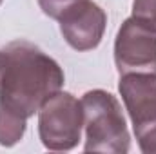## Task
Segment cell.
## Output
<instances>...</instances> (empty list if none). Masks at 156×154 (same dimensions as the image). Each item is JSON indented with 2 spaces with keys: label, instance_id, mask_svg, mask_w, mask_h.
<instances>
[{
  "label": "cell",
  "instance_id": "1",
  "mask_svg": "<svg viewBox=\"0 0 156 154\" xmlns=\"http://www.w3.org/2000/svg\"><path fill=\"white\" fill-rule=\"evenodd\" d=\"M64 71L55 58L27 40L0 47V103L29 118L64 87Z\"/></svg>",
  "mask_w": 156,
  "mask_h": 154
},
{
  "label": "cell",
  "instance_id": "2",
  "mask_svg": "<svg viewBox=\"0 0 156 154\" xmlns=\"http://www.w3.org/2000/svg\"><path fill=\"white\" fill-rule=\"evenodd\" d=\"M85 152L125 154L131 149V136L116 96L104 89L87 91L82 96Z\"/></svg>",
  "mask_w": 156,
  "mask_h": 154
},
{
  "label": "cell",
  "instance_id": "3",
  "mask_svg": "<svg viewBox=\"0 0 156 154\" xmlns=\"http://www.w3.org/2000/svg\"><path fill=\"white\" fill-rule=\"evenodd\" d=\"M83 107L71 93L58 91L38 109V136L49 151H71L82 140Z\"/></svg>",
  "mask_w": 156,
  "mask_h": 154
},
{
  "label": "cell",
  "instance_id": "4",
  "mask_svg": "<svg viewBox=\"0 0 156 154\" xmlns=\"http://www.w3.org/2000/svg\"><path fill=\"white\" fill-rule=\"evenodd\" d=\"M115 65L120 75L154 73L156 75V31L142 20L127 18L116 33Z\"/></svg>",
  "mask_w": 156,
  "mask_h": 154
},
{
  "label": "cell",
  "instance_id": "5",
  "mask_svg": "<svg viewBox=\"0 0 156 154\" xmlns=\"http://www.w3.org/2000/svg\"><path fill=\"white\" fill-rule=\"evenodd\" d=\"M118 91L125 111L133 121L136 138L156 129V75L127 73L120 75Z\"/></svg>",
  "mask_w": 156,
  "mask_h": 154
},
{
  "label": "cell",
  "instance_id": "6",
  "mask_svg": "<svg viewBox=\"0 0 156 154\" xmlns=\"http://www.w3.org/2000/svg\"><path fill=\"white\" fill-rule=\"evenodd\" d=\"M60 33L75 51H91L100 45L107 26L105 11L93 0H82L60 18Z\"/></svg>",
  "mask_w": 156,
  "mask_h": 154
},
{
  "label": "cell",
  "instance_id": "7",
  "mask_svg": "<svg viewBox=\"0 0 156 154\" xmlns=\"http://www.w3.org/2000/svg\"><path fill=\"white\" fill-rule=\"evenodd\" d=\"M27 118L7 109L0 103V145L2 147H13L16 145L26 132Z\"/></svg>",
  "mask_w": 156,
  "mask_h": 154
},
{
  "label": "cell",
  "instance_id": "8",
  "mask_svg": "<svg viewBox=\"0 0 156 154\" xmlns=\"http://www.w3.org/2000/svg\"><path fill=\"white\" fill-rule=\"evenodd\" d=\"M133 16L156 31V0H133Z\"/></svg>",
  "mask_w": 156,
  "mask_h": 154
},
{
  "label": "cell",
  "instance_id": "9",
  "mask_svg": "<svg viewBox=\"0 0 156 154\" xmlns=\"http://www.w3.org/2000/svg\"><path fill=\"white\" fill-rule=\"evenodd\" d=\"M78 2H82V0H38V5L44 11V15H47L49 18L58 20L67 9H71Z\"/></svg>",
  "mask_w": 156,
  "mask_h": 154
},
{
  "label": "cell",
  "instance_id": "10",
  "mask_svg": "<svg viewBox=\"0 0 156 154\" xmlns=\"http://www.w3.org/2000/svg\"><path fill=\"white\" fill-rule=\"evenodd\" d=\"M138 140V147L144 154H156V129L145 132L144 136L136 138Z\"/></svg>",
  "mask_w": 156,
  "mask_h": 154
},
{
  "label": "cell",
  "instance_id": "11",
  "mask_svg": "<svg viewBox=\"0 0 156 154\" xmlns=\"http://www.w3.org/2000/svg\"><path fill=\"white\" fill-rule=\"evenodd\" d=\"M2 2H4V0H0V5H2Z\"/></svg>",
  "mask_w": 156,
  "mask_h": 154
}]
</instances>
